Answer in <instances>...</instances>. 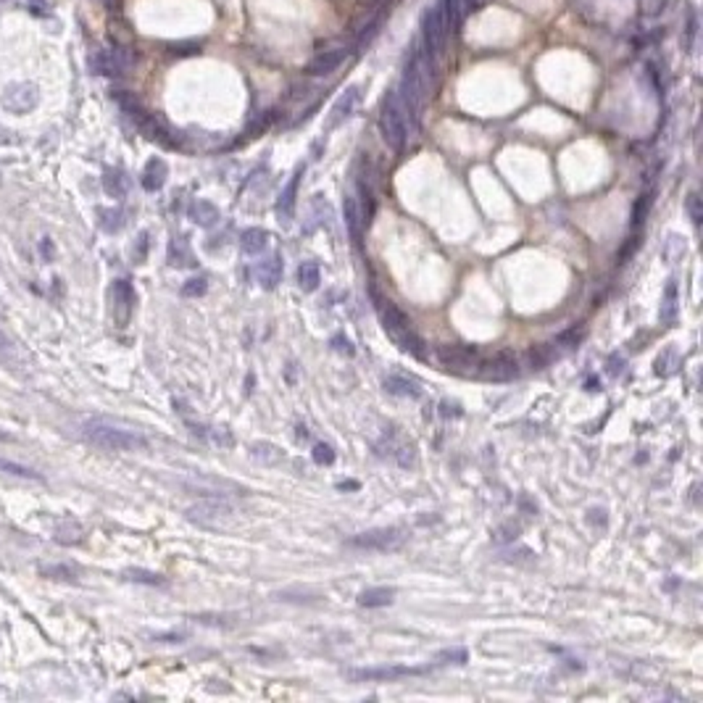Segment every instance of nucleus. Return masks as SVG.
Instances as JSON below:
<instances>
[{
  "label": "nucleus",
  "instance_id": "nucleus-46",
  "mask_svg": "<svg viewBox=\"0 0 703 703\" xmlns=\"http://www.w3.org/2000/svg\"><path fill=\"white\" fill-rule=\"evenodd\" d=\"M145 251H148V232H143V235L137 238V251H134V264H143V258H145Z\"/></svg>",
  "mask_w": 703,
  "mask_h": 703
},
{
  "label": "nucleus",
  "instance_id": "nucleus-14",
  "mask_svg": "<svg viewBox=\"0 0 703 703\" xmlns=\"http://www.w3.org/2000/svg\"><path fill=\"white\" fill-rule=\"evenodd\" d=\"M111 301H114V321L119 327H127L134 308V287L130 279H116L111 285Z\"/></svg>",
  "mask_w": 703,
  "mask_h": 703
},
{
  "label": "nucleus",
  "instance_id": "nucleus-42",
  "mask_svg": "<svg viewBox=\"0 0 703 703\" xmlns=\"http://www.w3.org/2000/svg\"><path fill=\"white\" fill-rule=\"evenodd\" d=\"M688 213H690V219H693V224L695 226L701 224L703 213H701V198H698V193H690L688 195Z\"/></svg>",
  "mask_w": 703,
  "mask_h": 703
},
{
  "label": "nucleus",
  "instance_id": "nucleus-17",
  "mask_svg": "<svg viewBox=\"0 0 703 703\" xmlns=\"http://www.w3.org/2000/svg\"><path fill=\"white\" fill-rule=\"evenodd\" d=\"M343 211H345V226H348L350 238L356 240V242H361V229L369 224V219H366V211H364V206L359 203V198H356V195H345Z\"/></svg>",
  "mask_w": 703,
  "mask_h": 703
},
{
  "label": "nucleus",
  "instance_id": "nucleus-20",
  "mask_svg": "<svg viewBox=\"0 0 703 703\" xmlns=\"http://www.w3.org/2000/svg\"><path fill=\"white\" fill-rule=\"evenodd\" d=\"M385 448L387 451H382V453L390 456L398 466H411L413 459H416L413 445L403 438V435H398V432H390V438H387V432H385Z\"/></svg>",
  "mask_w": 703,
  "mask_h": 703
},
{
  "label": "nucleus",
  "instance_id": "nucleus-15",
  "mask_svg": "<svg viewBox=\"0 0 703 703\" xmlns=\"http://www.w3.org/2000/svg\"><path fill=\"white\" fill-rule=\"evenodd\" d=\"M359 100H361V87H356V84H353V87H348V90L337 98V103L332 106L327 127L335 130L337 124H343L345 119H350V116H353V111H356V106H359Z\"/></svg>",
  "mask_w": 703,
  "mask_h": 703
},
{
  "label": "nucleus",
  "instance_id": "nucleus-35",
  "mask_svg": "<svg viewBox=\"0 0 703 703\" xmlns=\"http://www.w3.org/2000/svg\"><path fill=\"white\" fill-rule=\"evenodd\" d=\"M527 359H530L532 369H543V366H548V364L553 361V348H551V345H545V343L535 345V348H530Z\"/></svg>",
  "mask_w": 703,
  "mask_h": 703
},
{
  "label": "nucleus",
  "instance_id": "nucleus-26",
  "mask_svg": "<svg viewBox=\"0 0 703 703\" xmlns=\"http://www.w3.org/2000/svg\"><path fill=\"white\" fill-rule=\"evenodd\" d=\"M440 8H443V16H445L448 32H459L461 24H464L466 14H469L464 0H440Z\"/></svg>",
  "mask_w": 703,
  "mask_h": 703
},
{
  "label": "nucleus",
  "instance_id": "nucleus-45",
  "mask_svg": "<svg viewBox=\"0 0 703 703\" xmlns=\"http://www.w3.org/2000/svg\"><path fill=\"white\" fill-rule=\"evenodd\" d=\"M332 348H335V350H340V353L353 356V345H350V340L343 337V335H335V337H332Z\"/></svg>",
  "mask_w": 703,
  "mask_h": 703
},
{
  "label": "nucleus",
  "instance_id": "nucleus-3",
  "mask_svg": "<svg viewBox=\"0 0 703 703\" xmlns=\"http://www.w3.org/2000/svg\"><path fill=\"white\" fill-rule=\"evenodd\" d=\"M82 435L87 443H93L95 448L100 451H119V453H132V451H145L148 440L134 432V429H124L103 419H87L82 425Z\"/></svg>",
  "mask_w": 703,
  "mask_h": 703
},
{
  "label": "nucleus",
  "instance_id": "nucleus-12",
  "mask_svg": "<svg viewBox=\"0 0 703 703\" xmlns=\"http://www.w3.org/2000/svg\"><path fill=\"white\" fill-rule=\"evenodd\" d=\"M435 666H366V669H350L348 677L350 679H400V677H419V675H429Z\"/></svg>",
  "mask_w": 703,
  "mask_h": 703
},
{
  "label": "nucleus",
  "instance_id": "nucleus-38",
  "mask_svg": "<svg viewBox=\"0 0 703 703\" xmlns=\"http://www.w3.org/2000/svg\"><path fill=\"white\" fill-rule=\"evenodd\" d=\"M650 203H653V195H640V200L635 203V208H632V226H640L646 222V213H648Z\"/></svg>",
  "mask_w": 703,
  "mask_h": 703
},
{
  "label": "nucleus",
  "instance_id": "nucleus-30",
  "mask_svg": "<svg viewBox=\"0 0 703 703\" xmlns=\"http://www.w3.org/2000/svg\"><path fill=\"white\" fill-rule=\"evenodd\" d=\"M169 264L172 266H195V256L190 251V245H187L185 238H177L172 240V245H169Z\"/></svg>",
  "mask_w": 703,
  "mask_h": 703
},
{
  "label": "nucleus",
  "instance_id": "nucleus-44",
  "mask_svg": "<svg viewBox=\"0 0 703 703\" xmlns=\"http://www.w3.org/2000/svg\"><path fill=\"white\" fill-rule=\"evenodd\" d=\"M438 664H466V650L464 648L445 650V653H440Z\"/></svg>",
  "mask_w": 703,
  "mask_h": 703
},
{
  "label": "nucleus",
  "instance_id": "nucleus-1",
  "mask_svg": "<svg viewBox=\"0 0 703 703\" xmlns=\"http://www.w3.org/2000/svg\"><path fill=\"white\" fill-rule=\"evenodd\" d=\"M432 64L435 61L416 42L411 48V53H409V58H406V66H403L400 87L395 93H398L400 103H403L406 114H409L411 127L419 124V116H422L427 100H429V93H432Z\"/></svg>",
  "mask_w": 703,
  "mask_h": 703
},
{
  "label": "nucleus",
  "instance_id": "nucleus-43",
  "mask_svg": "<svg viewBox=\"0 0 703 703\" xmlns=\"http://www.w3.org/2000/svg\"><path fill=\"white\" fill-rule=\"evenodd\" d=\"M0 356H6V359H16V356H19L16 343L6 335V332H0Z\"/></svg>",
  "mask_w": 703,
  "mask_h": 703
},
{
  "label": "nucleus",
  "instance_id": "nucleus-19",
  "mask_svg": "<svg viewBox=\"0 0 703 703\" xmlns=\"http://www.w3.org/2000/svg\"><path fill=\"white\" fill-rule=\"evenodd\" d=\"M193 490L200 492V495H208V498H226V495H245V488H240L235 482H226V479H195L193 482Z\"/></svg>",
  "mask_w": 703,
  "mask_h": 703
},
{
  "label": "nucleus",
  "instance_id": "nucleus-5",
  "mask_svg": "<svg viewBox=\"0 0 703 703\" xmlns=\"http://www.w3.org/2000/svg\"><path fill=\"white\" fill-rule=\"evenodd\" d=\"M409 127H411V121H409V114H406V108L400 103L398 93L390 90V93L385 95V100H382V111H380V130H382L385 143L393 148L395 153H400V150L406 148Z\"/></svg>",
  "mask_w": 703,
  "mask_h": 703
},
{
  "label": "nucleus",
  "instance_id": "nucleus-33",
  "mask_svg": "<svg viewBox=\"0 0 703 703\" xmlns=\"http://www.w3.org/2000/svg\"><path fill=\"white\" fill-rule=\"evenodd\" d=\"M251 456L256 461H261V464H279L282 461V451H279L277 445H272V443H256L251 448Z\"/></svg>",
  "mask_w": 703,
  "mask_h": 703
},
{
  "label": "nucleus",
  "instance_id": "nucleus-37",
  "mask_svg": "<svg viewBox=\"0 0 703 703\" xmlns=\"http://www.w3.org/2000/svg\"><path fill=\"white\" fill-rule=\"evenodd\" d=\"M40 574L42 577H51V580L77 582V571L71 569V567H61V564H55V567H40Z\"/></svg>",
  "mask_w": 703,
  "mask_h": 703
},
{
  "label": "nucleus",
  "instance_id": "nucleus-9",
  "mask_svg": "<svg viewBox=\"0 0 703 703\" xmlns=\"http://www.w3.org/2000/svg\"><path fill=\"white\" fill-rule=\"evenodd\" d=\"M0 103H3V108L8 114H16V116L32 114L37 108V103H40V90H37L35 82H14V84H8L3 90Z\"/></svg>",
  "mask_w": 703,
  "mask_h": 703
},
{
  "label": "nucleus",
  "instance_id": "nucleus-18",
  "mask_svg": "<svg viewBox=\"0 0 703 703\" xmlns=\"http://www.w3.org/2000/svg\"><path fill=\"white\" fill-rule=\"evenodd\" d=\"M345 58H348V51L345 48H337V51H327V53L317 55L308 66H305V74H311V77H327L332 74L335 69H340L345 64Z\"/></svg>",
  "mask_w": 703,
  "mask_h": 703
},
{
  "label": "nucleus",
  "instance_id": "nucleus-31",
  "mask_svg": "<svg viewBox=\"0 0 703 703\" xmlns=\"http://www.w3.org/2000/svg\"><path fill=\"white\" fill-rule=\"evenodd\" d=\"M321 282V272H319V264L314 261H303L301 269H298V285L303 292H314Z\"/></svg>",
  "mask_w": 703,
  "mask_h": 703
},
{
  "label": "nucleus",
  "instance_id": "nucleus-36",
  "mask_svg": "<svg viewBox=\"0 0 703 703\" xmlns=\"http://www.w3.org/2000/svg\"><path fill=\"white\" fill-rule=\"evenodd\" d=\"M124 577L132 580V582H143V585H166V580H163L161 574L145 571V569H127L124 571Z\"/></svg>",
  "mask_w": 703,
  "mask_h": 703
},
{
  "label": "nucleus",
  "instance_id": "nucleus-11",
  "mask_svg": "<svg viewBox=\"0 0 703 703\" xmlns=\"http://www.w3.org/2000/svg\"><path fill=\"white\" fill-rule=\"evenodd\" d=\"M519 374V364H517V356L511 353V350H501V353H495L490 359H479V366H477V374L474 377H482V380H488V382H508V380H514Z\"/></svg>",
  "mask_w": 703,
  "mask_h": 703
},
{
  "label": "nucleus",
  "instance_id": "nucleus-8",
  "mask_svg": "<svg viewBox=\"0 0 703 703\" xmlns=\"http://www.w3.org/2000/svg\"><path fill=\"white\" fill-rule=\"evenodd\" d=\"M435 356H438L440 366H445L453 374H464V377L477 374L479 353L472 345H440Z\"/></svg>",
  "mask_w": 703,
  "mask_h": 703
},
{
  "label": "nucleus",
  "instance_id": "nucleus-4",
  "mask_svg": "<svg viewBox=\"0 0 703 703\" xmlns=\"http://www.w3.org/2000/svg\"><path fill=\"white\" fill-rule=\"evenodd\" d=\"M114 98H116V103L121 106V111L137 124V130L145 134V137H150V140H156V143H161V145H166V148H179V137L172 132V127H166V124L161 119H156L150 111H145V108L137 103V98H132L130 93H114Z\"/></svg>",
  "mask_w": 703,
  "mask_h": 703
},
{
  "label": "nucleus",
  "instance_id": "nucleus-13",
  "mask_svg": "<svg viewBox=\"0 0 703 703\" xmlns=\"http://www.w3.org/2000/svg\"><path fill=\"white\" fill-rule=\"evenodd\" d=\"M127 69H130V53L127 51L111 48V51H98L93 55V71L100 74V77L119 80V77H124Z\"/></svg>",
  "mask_w": 703,
  "mask_h": 703
},
{
  "label": "nucleus",
  "instance_id": "nucleus-16",
  "mask_svg": "<svg viewBox=\"0 0 703 703\" xmlns=\"http://www.w3.org/2000/svg\"><path fill=\"white\" fill-rule=\"evenodd\" d=\"M301 177H303V166L295 169V174L290 177V182L285 185V190H282V195H279V200H277V216L282 224H290L292 213H295V198H298Z\"/></svg>",
  "mask_w": 703,
  "mask_h": 703
},
{
  "label": "nucleus",
  "instance_id": "nucleus-49",
  "mask_svg": "<svg viewBox=\"0 0 703 703\" xmlns=\"http://www.w3.org/2000/svg\"><path fill=\"white\" fill-rule=\"evenodd\" d=\"M0 443H16V438L14 435H8L6 429H0Z\"/></svg>",
  "mask_w": 703,
  "mask_h": 703
},
{
  "label": "nucleus",
  "instance_id": "nucleus-29",
  "mask_svg": "<svg viewBox=\"0 0 703 703\" xmlns=\"http://www.w3.org/2000/svg\"><path fill=\"white\" fill-rule=\"evenodd\" d=\"M677 282L669 279L666 290H664V301H661V321L666 327H675L677 324Z\"/></svg>",
  "mask_w": 703,
  "mask_h": 703
},
{
  "label": "nucleus",
  "instance_id": "nucleus-40",
  "mask_svg": "<svg viewBox=\"0 0 703 703\" xmlns=\"http://www.w3.org/2000/svg\"><path fill=\"white\" fill-rule=\"evenodd\" d=\"M585 337V330H577V327H571V330H567V332H561L556 340H553V345H564V348H574V345L580 343Z\"/></svg>",
  "mask_w": 703,
  "mask_h": 703
},
{
  "label": "nucleus",
  "instance_id": "nucleus-28",
  "mask_svg": "<svg viewBox=\"0 0 703 703\" xmlns=\"http://www.w3.org/2000/svg\"><path fill=\"white\" fill-rule=\"evenodd\" d=\"M190 219L198 226H213L219 222V208L213 203H208V200H195L190 206Z\"/></svg>",
  "mask_w": 703,
  "mask_h": 703
},
{
  "label": "nucleus",
  "instance_id": "nucleus-21",
  "mask_svg": "<svg viewBox=\"0 0 703 703\" xmlns=\"http://www.w3.org/2000/svg\"><path fill=\"white\" fill-rule=\"evenodd\" d=\"M256 282L264 290H274L282 282V261H279L277 256H272V258H266V261L256 266Z\"/></svg>",
  "mask_w": 703,
  "mask_h": 703
},
{
  "label": "nucleus",
  "instance_id": "nucleus-41",
  "mask_svg": "<svg viewBox=\"0 0 703 703\" xmlns=\"http://www.w3.org/2000/svg\"><path fill=\"white\" fill-rule=\"evenodd\" d=\"M206 290H208V282H206L203 277H195V279H190V282H185V285H182V295H187V298L203 295Z\"/></svg>",
  "mask_w": 703,
  "mask_h": 703
},
{
  "label": "nucleus",
  "instance_id": "nucleus-39",
  "mask_svg": "<svg viewBox=\"0 0 703 703\" xmlns=\"http://www.w3.org/2000/svg\"><path fill=\"white\" fill-rule=\"evenodd\" d=\"M311 456H314V461L321 466H330L332 461H335V451H332V445H327V443H317Z\"/></svg>",
  "mask_w": 703,
  "mask_h": 703
},
{
  "label": "nucleus",
  "instance_id": "nucleus-34",
  "mask_svg": "<svg viewBox=\"0 0 703 703\" xmlns=\"http://www.w3.org/2000/svg\"><path fill=\"white\" fill-rule=\"evenodd\" d=\"M127 213L121 211V208H108V211H100V229H106V232H119L121 226L127 224V219H124Z\"/></svg>",
  "mask_w": 703,
  "mask_h": 703
},
{
  "label": "nucleus",
  "instance_id": "nucleus-27",
  "mask_svg": "<svg viewBox=\"0 0 703 703\" xmlns=\"http://www.w3.org/2000/svg\"><path fill=\"white\" fill-rule=\"evenodd\" d=\"M103 190L111 198H127L130 193V177L121 169H106L103 172Z\"/></svg>",
  "mask_w": 703,
  "mask_h": 703
},
{
  "label": "nucleus",
  "instance_id": "nucleus-6",
  "mask_svg": "<svg viewBox=\"0 0 703 703\" xmlns=\"http://www.w3.org/2000/svg\"><path fill=\"white\" fill-rule=\"evenodd\" d=\"M448 24H445V16H443V8H440V0L432 6V8H427L425 16H422V51H425L432 61L438 58L443 51H445V45H448Z\"/></svg>",
  "mask_w": 703,
  "mask_h": 703
},
{
  "label": "nucleus",
  "instance_id": "nucleus-2",
  "mask_svg": "<svg viewBox=\"0 0 703 703\" xmlns=\"http://www.w3.org/2000/svg\"><path fill=\"white\" fill-rule=\"evenodd\" d=\"M372 301H374V308H377V314H380V321H382V327L385 332L393 337V343L398 345L400 350H406V353H411L413 359L425 361L427 359V343L413 332L411 327V319L406 317L403 311H400L398 305L393 303L390 298L385 295H380L377 287H372Z\"/></svg>",
  "mask_w": 703,
  "mask_h": 703
},
{
  "label": "nucleus",
  "instance_id": "nucleus-32",
  "mask_svg": "<svg viewBox=\"0 0 703 703\" xmlns=\"http://www.w3.org/2000/svg\"><path fill=\"white\" fill-rule=\"evenodd\" d=\"M0 472H3V474H11V477L29 479V482H42L40 472H35V469H29V466H24V464H16L11 459H0Z\"/></svg>",
  "mask_w": 703,
  "mask_h": 703
},
{
  "label": "nucleus",
  "instance_id": "nucleus-48",
  "mask_svg": "<svg viewBox=\"0 0 703 703\" xmlns=\"http://www.w3.org/2000/svg\"><path fill=\"white\" fill-rule=\"evenodd\" d=\"M40 253L45 256V261H53V242H51L48 238L40 242Z\"/></svg>",
  "mask_w": 703,
  "mask_h": 703
},
{
  "label": "nucleus",
  "instance_id": "nucleus-24",
  "mask_svg": "<svg viewBox=\"0 0 703 703\" xmlns=\"http://www.w3.org/2000/svg\"><path fill=\"white\" fill-rule=\"evenodd\" d=\"M395 598L393 587H366L359 593V606L364 609H380V606H390Z\"/></svg>",
  "mask_w": 703,
  "mask_h": 703
},
{
  "label": "nucleus",
  "instance_id": "nucleus-50",
  "mask_svg": "<svg viewBox=\"0 0 703 703\" xmlns=\"http://www.w3.org/2000/svg\"><path fill=\"white\" fill-rule=\"evenodd\" d=\"M100 3H106V6H114V3H116V0H100Z\"/></svg>",
  "mask_w": 703,
  "mask_h": 703
},
{
  "label": "nucleus",
  "instance_id": "nucleus-7",
  "mask_svg": "<svg viewBox=\"0 0 703 703\" xmlns=\"http://www.w3.org/2000/svg\"><path fill=\"white\" fill-rule=\"evenodd\" d=\"M406 543V532L398 527H380V530L359 532L350 540H345L348 548L356 551H377V553H387V551H398L400 545Z\"/></svg>",
  "mask_w": 703,
  "mask_h": 703
},
{
  "label": "nucleus",
  "instance_id": "nucleus-22",
  "mask_svg": "<svg viewBox=\"0 0 703 703\" xmlns=\"http://www.w3.org/2000/svg\"><path fill=\"white\" fill-rule=\"evenodd\" d=\"M382 385H385L390 395H400V398H419L422 395L419 382L411 380V377H403V374H390V377H385Z\"/></svg>",
  "mask_w": 703,
  "mask_h": 703
},
{
  "label": "nucleus",
  "instance_id": "nucleus-25",
  "mask_svg": "<svg viewBox=\"0 0 703 703\" xmlns=\"http://www.w3.org/2000/svg\"><path fill=\"white\" fill-rule=\"evenodd\" d=\"M266 245H269V232H266V229L251 226V229H245V232L240 235V248H242V253H248V256L264 253Z\"/></svg>",
  "mask_w": 703,
  "mask_h": 703
},
{
  "label": "nucleus",
  "instance_id": "nucleus-47",
  "mask_svg": "<svg viewBox=\"0 0 703 703\" xmlns=\"http://www.w3.org/2000/svg\"><path fill=\"white\" fill-rule=\"evenodd\" d=\"M637 242H640V240H637V238H630V242H627V248H624V251L619 253V264H624V261H627V258H630V256L635 253Z\"/></svg>",
  "mask_w": 703,
  "mask_h": 703
},
{
  "label": "nucleus",
  "instance_id": "nucleus-10",
  "mask_svg": "<svg viewBox=\"0 0 703 703\" xmlns=\"http://www.w3.org/2000/svg\"><path fill=\"white\" fill-rule=\"evenodd\" d=\"M232 514H235V508L226 504L224 498H206V501H198L195 506L187 508V519L206 524V527H219V524L229 522Z\"/></svg>",
  "mask_w": 703,
  "mask_h": 703
},
{
  "label": "nucleus",
  "instance_id": "nucleus-23",
  "mask_svg": "<svg viewBox=\"0 0 703 703\" xmlns=\"http://www.w3.org/2000/svg\"><path fill=\"white\" fill-rule=\"evenodd\" d=\"M166 177H169V166L161 159H150L145 163V172H143V187L148 193H156V190L163 187Z\"/></svg>",
  "mask_w": 703,
  "mask_h": 703
}]
</instances>
